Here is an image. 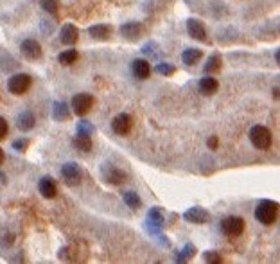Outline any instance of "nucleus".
<instances>
[{
    "label": "nucleus",
    "mask_w": 280,
    "mask_h": 264,
    "mask_svg": "<svg viewBox=\"0 0 280 264\" xmlns=\"http://www.w3.org/2000/svg\"><path fill=\"white\" fill-rule=\"evenodd\" d=\"M142 53L148 54V56H151V58H156V56L160 54V53H158V47H156L153 41H151V43H148V45H144Z\"/></svg>",
    "instance_id": "obj_31"
},
{
    "label": "nucleus",
    "mask_w": 280,
    "mask_h": 264,
    "mask_svg": "<svg viewBox=\"0 0 280 264\" xmlns=\"http://www.w3.org/2000/svg\"><path fill=\"white\" fill-rule=\"evenodd\" d=\"M223 67V59H221L219 54H212L209 59H207V63L203 67V70L205 74H212V72H217Z\"/></svg>",
    "instance_id": "obj_24"
},
{
    "label": "nucleus",
    "mask_w": 280,
    "mask_h": 264,
    "mask_svg": "<svg viewBox=\"0 0 280 264\" xmlns=\"http://www.w3.org/2000/svg\"><path fill=\"white\" fill-rule=\"evenodd\" d=\"M60 259H61V261L70 259V250H68V248H61V250H60Z\"/></svg>",
    "instance_id": "obj_35"
},
{
    "label": "nucleus",
    "mask_w": 280,
    "mask_h": 264,
    "mask_svg": "<svg viewBox=\"0 0 280 264\" xmlns=\"http://www.w3.org/2000/svg\"><path fill=\"white\" fill-rule=\"evenodd\" d=\"M194 255H196V248H194V245H192V243H187V245L178 252V255H176V263H187V261H191Z\"/></svg>",
    "instance_id": "obj_26"
},
{
    "label": "nucleus",
    "mask_w": 280,
    "mask_h": 264,
    "mask_svg": "<svg viewBox=\"0 0 280 264\" xmlns=\"http://www.w3.org/2000/svg\"><path fill=\"white\" fill-rule=\"evenodd\" d=\"M164 223H165V217H164L162 209H158V207L149 209L148 219H146V229H148L149 234L156 237V235L160 234V230H162V227H164Z\"/></svg>",
    "instance_id": "obj_6"
},
{
    "label": "nucleus",
    "mask_w": 280,
    "mask_h": 264,
    "mask_svg": "<svg viewBox=\"0 0 280 264\" xmlns=\"http://www.w3.org/2000/svg\"><path fill=\"white\" fill-rule=\"evenodd\" d=\"M31 81H33V79H31L29 74H15V76H11V79L7 81V90L15 95H22L29 90Z\"/></svg>",
    "instance_id": "obj_8"
},
{
    "label": "nucleus",
    "mask_w": 280,
    "mask_h": 264,
    "mask_svg": "<svg viewBox=\"0 0 280 264\" xmlns=\"http://www.w3.org/2000/svg\"><path fill=\"white\" fill-rule=\"evenodd\" d=\"M155 70L160 74V76H165V77H169V76H173L174 72H176V67H174L173 63H158L155 67Z\"/></svg>",
    "instance_id": "obj_27"
},
{
    "label": "nucleus",
    "mask_w": 280,
    "mask_h": 264,
    "mask_svg": "<svg viewBox=\"0 0 280 264\" xmlns=\"http://www.w3.org/2000/svg\"><path fill=\"white\" fill-rule=\"evenodd\" d=\"M36 124V117L34 113L29 112V110H24L22 113H18L16 117V128L20 131H31V129L34 128Z\"/></svg>",
    "instance_id": "obj_18"
},
{
    "label": "nucleus",
    "mask_w": 280,
    "mask_h": 264,
    "mask_svg": "<svg viewBox=\"0 0 280 264\" xmlns=\"http://www.w3.org/2000/svg\"><path fill=\"white\" fill-rule=\"evenodd\" d=\"M40 6L47 13H50V15L58 13V0H40Z\"/></svg>",
    "instance_id": "obj_30"
},
{
    "label": "nucleus",
    "mask_w": 280,
    "mask_h": 264,
    "mask_svg": "<svg viewBox=\"0 0 280 264\" xmlns=\"http://www.w3.org/2000/svg\"><path fill=\"white\" fill-rule=\"evenodd\" d=\"M187 33H189L192 40L207 41V29H205L201 20H198V18H189L187 20Z\"/></svg>",
    "instance_id": "obj_12"
},
{
    "label": "nucleus",
    "mask_w": 280,
    "mask_h": 264,
    "mask_svg": "<svg viewBox=\"0 0 280 264\" xmlns=\"http://www.w3.org/2000/svg\"><path fill=\"white\" fill-rule=\"evenodd\" d=\"M203 259H205V263H209V264H221L223 263V257H221L217 252H214V250H209V252L203 253Z\"/></svg>",
    "instance_id": "obj_29"
},
{
    "label": "nucleus",
    "mask_w": 280,
    "mask_h": 264,
    "mask_svg": "<svg viewBox=\"0 0 280 264\" xmlns=\"http://www.w3.org/2000/svg\"><path fill=\"white\" fill-rule=\"evenodd\" d=\"M11 146H13V149H16V151L24 153L25 149H27V146H29V141H27V139H18V141L13 142Z\"/></svg>",
    "instance_id": "obj_32"
},
{
    "label": "nucleus",
    "mask_w": 280,
    "mask_h": 264,
    "mask_svg": "<svg viewBox=\"0 0 280 264\" xmlns=\"http://www.w3.org/2000/svg\"><path fill=\"white\" fill-rule=\"evenodd\" d=\"M61 178H63V182H65L66 185L76 187V185H79L81 180H83V169H81L79 164H76V162H66V164H63V167H61Z\"/></svg>",
    "instance_id": "obj_4"
},
{
    "label": "nucleus",
    "mask_w": 280,
    "mask_h": 264,
    "mask_svg": "<svg viewBox=\"0 0 280 264\" xmlns=\"http://www.w3.org/2000/svg\"><path fill=\"white\" fill-rule=\"evenodd\" d=\"M183 219L194 225H205V223H210L212 216H210L209 211H205L203 207H191L189 211L183 212Z\"/></svg>",
    "instance_id": "obj_10"
},
{
    "label": "nucleus",
    "mask_w": 280,
    "mask_h": 264,
    "mask_svg": "<svg viewBox=\"0 0 280 264\" xmlns=\"http://www.w3.org/2000/svg\"><path fill=\"white\" fill-rule=\"evenodd\" d=\"M250 142L257 149H268L273 142V137H271V131L266 126L255 124L250 128Z\"/></svg>",
    "instance_id": "obj_2"
},
{
    "label": "nucleus",
    "mask_w": 280,
    "mask_h": 264,
    "mask_svg": "<svg viewBox=\"0 0 280 264\" xmlns=\"http://www.w3.org/2000/svg\"><path fill=\"white\" fill-rule=\"evenodd\" d=\"M92 106H94V95L92 94H76L72 97L70 108L79 117H84L92 110Z\"/></svg>",
    "instance_id": "obj_7"
},
{
    "label": "nucleus",
    "mask_w": 280,
    "mask_h": 264,
    "mask_svg": "<svg viewBox=\"0 0 280 264\" xmlns=\"http://www.w3.org/2000/svg\"><path fill=\"white\" fill-rule=\"evenodd\" d=\"M201 58H203V51L196 47H189L181 53V61H183V65H187V67H194Z\"/></svg>",
    "instance_id": "obj_21"
},
{
    "label": "nucleus",
    "mask_w": 280,
    "mask_h": 264,
    "mask_svg": "<svg viewBox=\"0 0 280 264\" xmlns=\"http://www.w3.org/2000/svg\"><path fill=\"white\" fill-rule=\"evenodd\" d=\"M273 97H275V99H279V88H277V87L273 88Z\"/></svg>",
    "instance_id": "obj_36"
},
{
    "label": "nucleus",
    "mask_w": 280,
    "mask_h": 264,
    "mask_svg": "<svg viewBox=\"0 0 280 264\" xmlns=\"http://www.w3.org/2000/svg\"><path fill=\"white\" fill-rule=\"evenodd\" d=\"M120 35L126 40H137L138 36L142 35V25L138 22H126V24L120 25Z\"/></svg>",
    "instance_id": "obj_19"
},
{
    "label": "nucleus",
    "mask_w": 280,
    "mask_h": 264,
    "mask_svg": "<svg viewBox=\"0 0 280 264\" xmlns=\"http://www.w3.org/2000/svg\"><path fill=\"white\" fill-rule=\"evenodd\" d=\"M217 144H219L217 137H210L209 141H207V146H209V149H217Z\"/></svg>",
    "instance_id": "obj_34"
},
{
    "label": "nucleus",
    "mask_w": 280,
    "mask_h": 264,
    "mask_svg": "<svg viewBox=\"0 0 280 264\" xmlns=\"http://www.w3.org/2000/svg\"><path fill=\"white\" fill-rule=\"evenodd\" d=\"M52 117H54V121H58V123H66V121L70 119L68 105L63 103V101H56L52 105Z\"/></svg>",
    "instance_id": "obj_20"
},
{
    "label": "nucleus",
    "mask_w": 280,
    "mask_h": 264,
    "mask_svg": "<svg viewBox=\"0 0 280 264\" xmlns=\"http://www.w3.org/2000/svg\"><path fill=\"white\" fill-rule=\"evenodd\" d=\"M9 133V124L4 117H0V141H4Z\"/></svg>",
    "instance_id": "obj_33"
},
{
    "label": "nucleus",
    "mask_w": 280,
    "mask_h": 264,
    "mask_svg": "<svg viewBox=\"0 0 280 264\" xmlns=\"http://www.w3.org/2000/svg\"><path fill=\"white\" fill-rule=\"evenodd\" d=\"M132 72L137 79H148L151 76V65H149L148 59L138 58L132 63Z\"/></svg>",
    "instance_id": "obj_15"
},
{
    "label": "nucleus",
    "mask_w": 280,
    "mask_h": 264,
    "mask_svg": "<svg viewBox=\"0 0 280 264\" xmlns=\"http://www.w3.org/2000/svg\"><path fill=\"white\" fill-rule=\"evenodd\" d=\"M101 178L110 185H122L128 180V175L122 169H119L117 165L104 164L101 167Z\"/></svg>",
    "instance_id": "obj_5"
},
{
    "label": "nucleus",
    "mask_w": 280,
    "mask_h": 264,
    "mask_svg": "<svg viewBox=\"0 0 280 264\" xmlns=\"http://www.w3.org/2000/svg\"><path fill=\"white\" fill-rule=\"evenodd\" d=\"M38 191H40V194H42L43 198H47V200L56 198L58 187H56V182H54L52 176H42L40 182H38Z\"/></svg>",
    "instance_id": "obj_13"
},
{
    "label": "nucleus",
    "mask_w": 280,
    "mask_h": 264,
    "mask_svg": "<svg viewBox=\"0 0 280 264\" xmlns=\"http://www.w3.org/2000/svg\"><path fill=\"white\" fill-rule=\"evenodd\" d=\"M217 88H219V81L212 76L201 77L199 83H198V90H199L203 95H214L215 92H217Z\"/></svg>",
    "instance_id": "obj_17"
},
{
    "label": "nucleus",
    "mask_w": 280,
    "mask_h": 264,
    "mask_svg": "<svg viewBox=\"0 0 280 264\" xmlns=\"http://www.w3.org/2000/svg\"><path fill=\"white\" fill-rule=\"evenodd\" d=\"M279 216V205L273 200H263L255 209V217L259 223L263 225H273Z\"/></svg>",
    "instance_id": "obj_1"
},
{
    "label": "nucleus",
    "mask_w": 280,
    "mask_h": 264,
    "mask_svg": "<svg viewBox=\"0 0 280 264\" xmlns=\"http://www.w3.org/2000/svg\"><path fill=\"white\" fill-rule=\"evenodd\" d=\"M245 219L239 216H227L221 219V230L228 237H239L245 232Z\"/></svg>",
    "instance_id": "obj_3"
},
{
    "label": "nucleus",
    "mask_w": 280,
    "mask_h": 264,
    "mask_svg": "<svg viewBox=\"0 0 280 264\" xmlns=\"http://www.w3.org/2000/svg\"><path fill=\"white\" fill-rule=\"evenodd\" d=\"M20 53H22V56L25 59L36 61V59L42 58V45L36 40H33V38H27V40H24L20 43Z\"/></svg>",
    "instance_id": "obj_9"
},
{
    "label": "nucleus",
    "mask_w": 280,
    "mask_h": 264,
    "mask_svg": "<svg viewBox=\"0 0 280 264\" xmlns=\"http://www.w3.org/2000/svg\"><path fill=\"white\" fill-rule=\"evenodd\" d=\"M92 131H94V126L86 119L79 121L78 126H76V133H81V135H92Z\"/></svg>",
    "instance_id": "obj_28"
},
{
    "label": "nucleus",
    "mask_w": 280,
    "mask_h": 264,
    "mask_svg": "<svg viewBox=\"0 0 280 264\" xmlns=\"http://www.w3.org/2000/svg\"><path fill=\"white\" fill-rule=\"evenodd\" d=\"M122 200H124V203L132 211H137V209H140V205H142V200H140V196H138L135 191H126L124 194H122Z\"/></svg>",
    "instance_id": "obj_23"
},
{
    "label": "nucleus",
    "mask_w": 280,
    "mask_h": 264,
    "mask_svg": "<svg viewBox=\"0 0 280 264\" xmlns=\"http://www.w3.org/2000/svg\"><path fill=\"white\" fill-rule=\"evenodd\" d=\"M79 58V53L76 51V49H66V51H63V53H60V56H58V61H60L61 65H65V67H68V65L76 63Z\"/></svg>",
    "instance_id": "obj_25"
},
{
    "label": "nucleus",
    "mask_w": 280,
    "mask_h": 264,
    "mask_svg": "<svg viewBox=\"0 0 280 264\" xmlns=\"http://www.w3.org/2000/svg\"><path fill=\"white\" fill-rule=\"evenodd\" d=\"M133 119L130 113H119L117 117L112 121V129H114L117 135H128L132 131Z\"/></svg>",
    "instance_id": "obj_11"
},
{
    "label": "nucleus",
    "mask_w": 280,
    "mask_h": 264,
    "mask_svg": "<svg viewBox=\"0 0 280 264\" xmlns=\"http://www.w3.org/2000/svg\"><path fill=\"white\" fill-rule=\"evenodd\" d=\"M112 33H114V31H112V27L108 24H96V25H92V27H88V35L97 41L110 40Z\"/></svg>",
    "instance_id": "obj_16"
},
{
    "label": "nucleus",
    "mask_w": 280,
    "mask_h": 264,
    "mask_svg": "<svg viewBox=\"0 0 280 264\" xmlns=\"http://www.w3.org/2000/svg\"><path fill=\"white\" fill-rule=\"evenodd\" d=\"M2 162H4V149L0 147V164H2Z\"/></svg>",
    "instance_id": "obj_37"
},
{
    "label": "nucleus",
    "mask_w": 280,
    "mask_h": 264,
    "mask_svg": "<svg viewBox=\"0 0 280 264\" xmlns=\"http://www.w3.org/2000/svg\"><path fill=\"white\" fill-rule=\"evenodd\" d=\"M72 144H74V147H76L78 151H81V153L92 151V139H90V135H81V133H76Z\"/></svg>",
    "instance_id": "obj_22"
},
{
    "label": "nucleus",
    "mask_w": 280,
    "mask_h": 264,
    "mask_svg": "<svg viewBox=\"0 0 280 264\" xmlns=\"http://www.w3.org/2000/svg\"><path fill=\"white\" fill-rule=\"evenodd\" d=\"M60 40L65 45H74L79 40V31L74 24H65L60 31Z\"/></svg>",
    "instance_id": "obj_14"
}]
</instances>
